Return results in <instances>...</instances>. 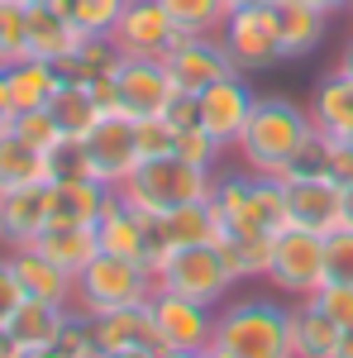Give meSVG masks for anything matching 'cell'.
Instances as JSON below:
<instances>
[{
	"instance_id": "cell-1",
	"label": "cell",
	"mask_w": 353,
	"mask_h": 358,
	"mask_svg": "<svg viewBox=\"0 0 353 358\" xmlns=\"http://www.w3.org/2000/svg\"><path fill=\"white\" fill-rule=\"evenodd\" d=\"M310 143H315V124H310L305 106H296L291 96H258V106L244 124V138H239V158L248 172L287 177Z\"/></svg>"
},
{
	"instance_id": "cell-2",
	"label": "cell",
	"mask_w": 353,
	"mask_h": 358,
	"mask_svg": "<svg viewBox=\"0 0 353 358\" xmlns=\"http://www.w3.org/2000/svg\"><path fill=\"white\" fill-rule=\"evenodd\" d=\"M219 358H291V306L277 296H229L215 310Z\"/></svg>"
},
{
	"instance_id": "cell-3",
	"label": "cell",
	"mask_w": 353,
	"mask_h": 358,
	"mask_svg": "<svg viewBox=\"0 0 353 358\" xmlns=\"http://www.w3.org/2000/svg\"><path fill=\"white\" fill-rule=\"evenodd\" d=\"M215 187V172L210 167H196L187 158H177V153H167V158H148V163L134 167V177L120 187V196L143 210V215H167V210H177V206H191V201H206Z\"/></svg>"
},
{
	"instance_id": "cell-4",
	"label": "cell",
	"mask_w": 353,
	"mask_h": 358,
	"mask_svg": "<svg viewBox=\"0 0 353 358\" xmlns=\"http://www.w3.org/2000/svg\"><path fill=\"white\" fill-rule=\"evenodd\" d=\"M158 292V277L148 273L134 258H120V253H96L77 273V310L82 315H106V310H120V306H143Z\"/></svg>"
},
{
	"instance_id": "cell-5",
	"label": "cell",
	"mask_w": 353,
	"mask_h": 358,
	"mask_svg": "<svg viewBox=\"0 0 353 358\" xmlns=\"http://www.w3.org/2000/svg\"><path fill=\"white\" fill-rule=\"evenodd\" d=\"M158 287L219 310V306L234 296L239 282L224 268V258H219L215 244H187V248H172V253H167V263L158 268Z\"/></svg>"
},
{
	"instance_id": "cell-6",
	"label": "cell",
	"mask_w": 353,
	"mask_h": 358,
	"mask_svg": "<svg viewBox=\"0 0 353 358\" xmlns=\"http://www.w3.org/2000/svg\"><path fill=\"white\" fill-rule=\"evenodd\" d=\"M268 282L282 296H315L325 287V234H310L301 224H287L272 239V263H268Z\"/></svg>"
},
{
	"instance_id": "cell-7",
	"label": "cell",
	"mask_w": 353,
	"mask_h": 358,
	"mask_svg": "<svg viewBox=\"0 0 353 358\" xmlns=\"http://www.w3.org/2000/svg\"><path fill=\"white\" fill-rule=\"evenodd\" d=\"M219 43L229 62L239 72H268L272 62H287L282 57V34H277V5H244V10H229V20L219 29Z\"/></svg>"
},
{
	"instance_id": "cell-8",
	"label": "cell",
	"mask_w": 353,
	"mask_h": 358,
	"mask_svg": "<svg viewBox=\"0 0 353 358\" xmlns=\"http://www.w3.org/2000/svg\"><path fill=\"white\" fill-rule=\"evenodd\" d=\"M82 163H86V177H96V182L120 192L134 177V167L143 163L134 120L129 115H101V124L82 138Z\"/></svg>"
},
{
	"instance_id": "cell-9",
	"label": "cell",
	"mask_w": 353,
	"mask_h": 358,
	"mask_svg": "<svg viewBox=\"0 0 353 358\" xmlns=\"http://www.w3.org/2000/svg\"><path fill=\"white\" fill-rule=\"evenodd\" d=\"M148 315L158 330V349H187V354H206L215 339V306H201L177 292H153L148 296Z\"/></svg>"
},
{
	"instance_id": "cell-10",
	"label": "cell",
	"mask_w": 353,
	"mask_h": 358,
	"mask_svg": "<svg viewBox=\"0 0 353 358\" xmlns=\"http://www.w3.org/2000/svg\"><path fill=\"white\" fill-rule=\"evenodd\" d=\"M287 206H291V224L310 229V234H334L344 224V182L329 177L325 167L310 172H287Z\"/></svg>"
},
{
	"instance_id": "cell-11",
	"label": "cell",
	"mask_w": 353,
	"mask_h": 358,
	"mask_svg": "<svg viewBox=\"0 0 353 358\" xmlns=\"http://www.w3.org/2000/svg\"><path fill=\"white\" fill-rule=\"evenodd\" d=\"M115 96H120V115L148 120V115H167L182 91L167 77L163 57H124L115 67Z\"/></svg>"
},
{
	"instance_id": "cell-12",
	"label": "cell",
	"mask_w": 353,
	"mask_h": 358,
	"mask_svg": "<svg viewBox=\"0 0 353 358\" xmlns=\"http://www.w3.org/2000/svg\"><path fill=\"white\" fill-rule=\"evenodd\" d=\"M163 67H167V77L177 82L182 96H201L210 82L229 77V72H239V67L229 62V53H224L219 34H182V38L167 48Z\"/></svg>"
},
{
	"instance_id": "cell-13",
	"label": "cell",
	"mask_w": 353,
	"mask_h": 358,
	"mask_svg": "<svg viewBox=\"0 0 353 358\" xmlns=\"http://www.w3.org/2000/svg\"><path fill=\"white\" fill-rule=\"evenodd\" d=\"M253 106H258V91L244 82V72H229V77L210 82L201 96H196V120H201L224 148H239Z\"/></svg>"
},
{
	"instance_id": "cell-14",
	"label": "cell",
	"mask_w": 353,
	"mask_h": 358,
	"mask_svg": "<svg viewBox=\"0 0 353 358\" xmlns=\"http://www.w3.org/2000/svg\"><path fill=\"white\" fill-rule=\"evenodd\" d=\"M182 38V29L172 24L163 0H129L124 15L110 29V43L124 57H167V48Z\"/></svg>"
},
{
	"instance_id": "cell-15",
	"label": "cell",
	"mask_w": 353,
	"mask_h": 358,
	"mask_svg": "<svg viewBox=\"0 0 353 358\" xmlns=\"http://www.w3.org/2000/svg\"><path fill=\"white\" fill-rule=\"evenodd\" d=\"M53 224V182L0 192V248H24Z\"/></svg>"
},
{
	"instance_id": "cell-16",
	"label": "cell",
	"mask_w": 353,
	"mask_h": 358,
	"mask_svg": "<svg viewBox=\"0 0 353 358\" xmlns=\"http://www.w3.org/2000/svg\"><path fill=\"white\" fill-rule=\"evenodd\" d=\"M86 38L91 34L67 15V5H29V57H43V62L62 67Z\"/></svg>"
},
{
	"instance_id": "cell-17",
	"label": "cell",
	"mask_w": 353,
	"mask_h": 358,
	"mask_svg": "<svg viewBox=\"0 0 353 358\" xmlns=\"http://www.w3.org/2000/svg\"><path fill=\"white\" fill-rule=\"evenodd\" d=\"M5 253H10V268H15V277H20L24 296H34V301H48V306H72V301H77V277L62 273L53 258H43L34 244L5 248Z\"/></svg>"
},
{
	"instance_id": "cell-18",
	"label": "cell",
	"mask_w": 353,
	"mask_h": 358,
	"mask_svg": "<svg viewBox=\"0 0 353 358\" xmlns=\"http://www.w3.org/2000/svg\"><path fill=\"white\" fill-rule=\"evenodd\" d=\"M96 239H101L106 253H120V258L143 263V258H148V215L134 210L124 196L115 192V196H110V206H106V215L96 220Z\"/></svg>"
},
{
	"instance_id": "cell-19",
	"label": "cell",
	"mask_w": 353,
	"mask_h": 358,
	"mask_svg": "<svg viewBox=\"0 0 353 358\" xmlns=\"http://www.w3.org/2000/svg\"><path fill=\"white\" fill-rule=\"evenodd\" d=\"M272 239H277V234L224 224V229H219V239H215V248H219V258H224V268L234 273V282H268Z\"/></svg>"
},
{
	"instance_id": "cell-20",
	"label": "cell",
	"mask_w": 353,
	"mask_h": 358,
	"mask_svg": "<svg viewBox=\"0 0 353 358\" xmlns=\"http://www.w3.org/2000/svg\"><path fill=\"white\" fill-rule=\"evenodd\" d=\"M115 187L96 177H53V224H91L106 215Z\"/></svg>"
},
{
	"instance_id": "cell-21",
	"label": "cell",
	"mask_w": 353,
	"mask_h": 358,
	"mask_svg": "<svg viewBox=\"0 0 353 358\" xmlns=\"http://www.w3.org/2000/svg\"><path fill=\"white\" fill-rule=\"evenodd\" d=\"M91 330L101 354H120V349H158V330H153V315L148 301L143 306H120L106 315H91Z\"/></svg>"
},
{
	"instance_id": "cell-22",
	"label": "cell",
	"mask_w": 353,
	"mask_h": 358,
	"mask_svg": "<svg viewBox=\"0 0 353 358\" xmlns=\"http://www.w3.org/2000/svg\"><path fill=\"white\" fill-rule=\"evenodd\" d=\"M339 339H344V325L329 320L315 306V296L291 301V358H334Z\"/></svg>"
},
{
	"instance_id": "cell-23",
	"label": "cell",
	"mask_w": 353,
	"mask_h": 358,
	"mask_svg": "<svg viewBox=\"0 0 353 358\" xmlns=\"http://www.w3.org/2000/svg\"><path fill=\"white\" fill-rule=\"evenodd\" d=\"M67 82L57 62L43 57H20L5 67V86H10V110H43L57 96V86Z\"/></svg>"
},
{
	"instance_id": "cell-24",
	"label": "cell",
	"mask_w": 353,
	"mask_h": 358,
	"mask_svg": "<svg viewBox=\"0 0 353 358\" xmlns=\"http://www.w3.org/2000/svg\"><path fill=\"white\" fill-rule=\"evenodd\" d=\"M325 29H329V15H320L305 0H282L277 5V34H282V57L287 62L315 53L325 43Z\"/></svg>"
},
{
	"instance_id": "cell-25",
	"label": "cell",
	"mask_w": 353,
	"mask_h": 358,
	"mask_svg": "<svg viewBox=\"0 0 353 358\" xmlns=\"http://www.w3.org/2000/svg\"><path fill=\"white\" fill-rule=\"evenodd\" d=\"M310 124H315V134H349L353 129V77L349 72H329L315 82L310 91Z\"/></svg>"
},
{
	"instance_id": "cell-26",
	"label": "cell",
	"mask_w": 353,
	"mask_h": 358,
	"mask_svg": "<svg viewBox=\"0 0 353 358\" xmlns=\"http://www.w3.org/2000/svg\"><path fill=\"white\" fill-rule=\"evenodd\" d=\"M67 310H72V306H48V301L24 296V306L10 315V325H5V330H10V339H15V349H20V354H38V349H53V344H57Z\"/></svg>"
},
{
	"instance_id": "cell-27",
	"label": "cell",
	"mask_w": 353,
	"mask_h": 358,
	"mask_svg": "<svg viewBox=\"0 0 353 358\" xmlns=\"http://www.w3.org/2000/svg\"><path fill=\"white\" fill-rule=\"evenodd\" d=\"M34 248L43 253V258H53L62 273H82L86 263L101 253V239H96V229L91 224H48L38 239H34Z\"/></svg>"
},
{
	"instance_id": "cell-28",
	"label": "cell",
	"mask_w": 353,
	"mask_h": 358,
	"mask_svg": "<svg viewBox=\"0 0 353 358\" xmlns=\"http://www.w3.org/2000/svg\"><path fill=\"white\" fill-rule=\"evenodd\" d=\"M48 110H53V120L62 124V134L72 138V143H82V138L101 124V115H106L101 101H96V91H91L86 82H72V77L57 86V96L48 101Z\"/></svg>"
},
{
	"instance_id": "cell-29",
	"label": "cell",
	"mask_w": 353,
	"mask_h": 358,
	"mask_svg": "<svg viewBox=\"0 0 353 358\" xmlns=\"http://www.w3.org/2000/svg\"><path fill=\"white\" fill-rule=\"evenodd\" d=\"M34 182H53V158L5 129L0 134V192L5 187H34Z\"/></svg>"
},
{
	"instance_id": "cell-30",
	"label": "cell",
	"mask_w": 353,
	"mask_h": 358,
	"mask_svg": "<svg viewBox=\"0 0 353 358\" xmlns=\"http://www.w3.org/2000/svg\"><path fill=\"white\" fill-rule=\"evenodd\" d=\"M120 62H124V53L110 43L106 34H91L82 48L62 62V77H72V82H86V86H91V82H101V77H115V67H120Z\"/></svg>"
},
{
	"instance_id": "cell-31",
	"label": "cell",
	"mask_w": 353,
	"mask_h": 358,
	"mask_svg": "<svg viewBox=\"0 0 353 358\" xmlns=\"http://www.w3.org/2000/svg\"><path fill=\"white\" fill-rule=\"evenodd\" d=\"M5 129H10L15 138H24L29 148L48 153V158H53L62 143H72V138L62 134V124L53 120V110H48V106H43V110H15L10 120H5Z\"/></svg>"
},
{
	"instance_id": "cell-32",
	"label": "cell",
	"mask_w": 353,
	"mask_h": 358,
	"mask_svg": "<svg viewBox=\"0 0 353 358\" xmlns=\"http://www.w3.org/2000/svg\"><path fill=\"white\" fill-rule=\"evenodd\" d=\"M163 10L182 34H219L229 20V0H163Z\"/></svg>"
},
{
	"instance_id": "cell-33",
	"label": "cell",
	"mask_w": 353,
	"mask_h": 358,
	"mask_svg": "<svg viewBox=\"0 0 353 358\" xmlns=\"http://www.w3.org/2000/svg\"><path fill=\"white\" fill-rule=\"evenodd\" d=\"M29 57V5L24 0H5L0 5V67Z\"/></svg>"
},
{
	"instance_id": "cell-34",
	"label": "cell",
	"mask_w": 353,
	"mask_h": 358,
	"mask_svg": "<svg viewBox=\"0 0 353 358\" xmlns=\"http://www.w3.org/2000/svg\"><path fill=\"white\" fill-rule=\"evenodd\" d=\"M62 358H101V344H96V330H91V315H82L77 306L67 310V320H62V334H57L53 344Z\"/></svg>"
},
{
	"instance_id": "cell-35",
	"label": "cell",
	"mask_w": 353,
	"mask_h": 358,
	"mask_svg": "<svg viewBox=\"0 0 353 358\" xmlns=\"http://www.w3.org/2000/svg\"><path fill=\"white\" fill-rule=\"evenodd\" d=\"M219 153H224V143H219V138L210 134L201 120H196V124H187V129H177V158H187V163L210 167V172H215Z\"/></svg>"
},
{
	"instance_id": "cell-36",
	"label": "cell",
	"mask_w": 353,
	"mask_h": 358,
	"mask_svg": "<svg viewBox=\"0 0 353 358\" xmlns=\"http://www.w3.org/2000/svg\"><path fill=\"white\" fill-rule=\"evenodd\" d=\"M325 282L353 287V224H339L325 234Z\"/></svg>"
},
{
	"instance_id": "cell-37",
	"label": "cell",
	"mask_w": 353,
	"mask_h": 358,
	"mask_svg": "<svg viewBox=\"0 0 353 358\" xmlns=\"http://www.w3.org/2000/svg\"><path fill=\"white\" fill-rule=\"evenodd\" d=\"M124 5H129V0H67V15H72L86 34H106L110 38V29L124 15Z\"/></svg>"
},
{
	"instance_id": "cell-38",
	"label": "cell",
	"mask_w": 353,
	"mask_h": 358,
	"mask_svg": "<svg viewBox=\"0 0 353 358\" xmlns=\"http://www.w3.org/2000/svg\"><path fill=\"white\" fill-rule=\"evenodd\" d=\"M134 129H138V153H143V163H148V158H167V153H177V129H172L167 115L134 120Z\"/></svg>"
},
{
	"instance_id": "cell-39",
	"label": "cell",
	"mask_w": 353,
	"mask_h": 358,
	"mask_svg": "<svg viewBox=\"0 0 353 358\" xmlns=\"http://www.w3.org/2000/svg\"><path fill=\"white\" fill-rule=\"evenodd\" d=\"M315 153H320V167L329 177H339L344 187H353V143L344 134H320L315 138Z\"/></svg>"
},
{
	"instance_id": "cell-40",
	"label": "cell",
	"mask_w": 353,
	"mask_h": 358,
	"mask_svg": "<svg viewBox=\"0 0 353 358\" xmlns=\"http://www.w3.org/2000/svg\"><path fill=\"white\" fill-rule=\"evenodd\" d=\"M315 306L325 310L329 320H339V325H353V287H339V282H325V287L315 292Z\"/></svg>"
},
{
	"instance_id": "cell-41",
	"label": "cell",
	"mask_w": 353,
	"mask_h": 358,
	"mask_svg": "<svg viewBox=\"0 0 353 358\" xmlns=\"http://www.w3.org/2000/svg\"><path fill=\"white\" fill-rule=\"evenodd\" d=\"M24 306V287H20V277L10 268V253H0V330L10 325V315Z\"/></svg>"
},
{
	"instance_id": "cell-42",
	"label": "cell",
	"mask_w": 353,
	"mask_h": 358,
	"mask_svg": "<svg viewBox=\"0 0 353 358\" xmlns=\"http://www.w3.org/2000/svg\"><path fill=\"white\" fill-rule=\"evenodd\" d=\"M305 5H315L320 15H344V5H349V0H305Z\"/></svg>"
},
{
	"instance_id": "cell-43",
	"label": "cell",
	"mask_w": 353,
	"mask_h": 358,
	"mask_svg": "<svg viewBox=\"0 0 353 358\" xmlns=\"http://www.w3.org/2000/svg\"><path fill=\"white\" fill-rule=\"evenodd\" d=\"M10 86H5V67H0V124H5V120H10Z\"/></svg>"
},
{
	"instance_id": "cell-44",
	"label": "cell",
	"mask_w": 353,
	"mask_h": 358,
	"mask_svg": "<svg viewBox=\"0 0 353 358\" xmlns=\"http://www.w3.org/2000/svg\"><path fill=\"white\" fill-rule=\"evenodd\" d=\"M334 358H353V325H344V339H339V349H334Z\"/></svg>"
},
{
	"instance_id": "cell-45",
	"label": "cell",
	"mask_w": 353,
	"mask_h": 358,
	"mask_svg": "<svg viewBox=\"0 0 353 358\" xmlns=\"http://www.w3.org/2000/svg\"><path fill=\"white\" fill-rule=\"evenodd\" d=\"M101 358H158V349H120V354H101Z\"/></svg>"
},
{
	"instance_id": "cell-46",
	"label": "cell",
	"mask_w": 353,
	"mask_h": 358,
	"mask_svg": "<svg viewBox=\"0 0 353 358\" xmlns=\"http://www.w3.org/2000/svg\"><path fill=\"white\" fill-rule=\"evenodd\" d=\"M339 72H349V77H353V38L344 43V53H339Z\"/></svg>"
},
{
	"instance_id": "cell-47",
	"label": "cell",
	"mask_w": 353,
	"mask_h": 358,
	"mask_svg": "<svg viewBox=\"0 0 353 358\" xmlns=\"http://www.w3.org/2000/svg\"><path fill=\"white\" fill-rule=\"evenodd\" d=\"M244 5H282V0H229V10H244Z\"/></svg>"
},
{
	"instance_id": "cell-48",
	"label": "cell",
	"mask_w": 353,
	"mask_h": 358,
	"mask_svg": "<svg viewBox=\"0 0 353 358\" xmlns=\"http://www.w3.org/2000/svg\"><path fill=\"white\" fill-rule=\"evenodd\" d=\"M158 358H201V354H187V349H158Z\"/></svg>"
},
{
	"instance_id": "cell-49",
	"label": "cell",
	"mask_w": 353,
	"mask_h": 358,
	"mask_svg": "<svg viewBox=\"0 0 353 358\" xmlns=\"http://www.w3.org/2000/svg\"><path fill=\"white\" fill-rule=\"evenodd\" d=\"M344 224H353V187L344 192Z\"/></svg>"
},
{
	"instance_id": "cell-50",
	"label": "cell",
	"mask_w": 353,
	"mask_h": 358,
	"mask_svg": "<svg viewBox=\"0 0 353 358\" xmlns=\"http://www.w3.org/2000/svg\"><path fill=\"white\" fill-rule=\"evenodd\" d=\"M24 358H62L57 349H38V354H24Z\"/></svg>"
},
{
	"instance_id": "cell-51",
	"label": "cell",
	"mask_w": 353,
	"mask_h": 358,
	"mask_svg": "<svg viewBox=\"0 0 353 358\" xmlns=\"http://www.w3.org/2000/svg\"><path fill=\"white\" fill-rule=\"evenodd\" d=\"M24 5H67V0H24Z\"/></svg>"
},
{
	"instance_id": "cell-52",
	"label": "cell",
	"mask_w": 353,
	"mask_h": 358,
	"mask_svg": "<svg viewBox=\"0 0 353 358\" xmlns=\"http://www.w3.org/2000/svg\"><path fill=\"white\" fill-rule=\"evenodd\" d=\"M201 358H219V354H215V349H206V354H201Z\"/></svg>"
},
{
	"instance_id": "cell-53",
	"label": "cell",
	"mask_w": 353,
	"mask_h": 358,
	"mask_svg": "<svg viewBox=\"0 0 353 358\" xmlns=\"http://www.w3.org/2000/svg\"><path fill=\"white\" fill-rule=\"evenodd\" d=\"M344 10H349V15H353V0H349V5H344Z\"/></svg>"
},
{
	"instance_id": "cell-54",
	"label": "cell",
	"mask_w": 353,
	"mask_h": 358,
	"mask_svg": "<svg viewBox=\"0 0 353 358\" xmlns=\"http://www.w3.org/2000/svg\"><path fill=\"white\" fill-rule=\"evenodd\" d=\"M344 138H349V143H353V129H349V134H344Z\"/></svg>"
},
{
	"instance_id": "cell-55",
	"label": "cell",
	"mask_w": 353,
	"mask_h": 358,
	"mask_svg": "<svg viewBox=\"0 0 353 358\" xmlns=\"http://www.w3.org/2000/svg\"><path fill=\"white\" fill-rule=\"evenodd\" d=\"M0 134H5V124H0Z\"/></svg>"
},
{
	"instance_id": "cell-56",
	"label": "cell",
	"mask_w": 353,
	"mask_h": 358,
	"mask_svg": "<svg viewBox=\"0 0 353 358\" xmlns=\"http://www.w3.org/2000/svg\"><path fill=\"white\" fill-rule=\"evenodd\" d=\"M0 5H5V0H0Z\"/></svg>"
}]
</instances>
